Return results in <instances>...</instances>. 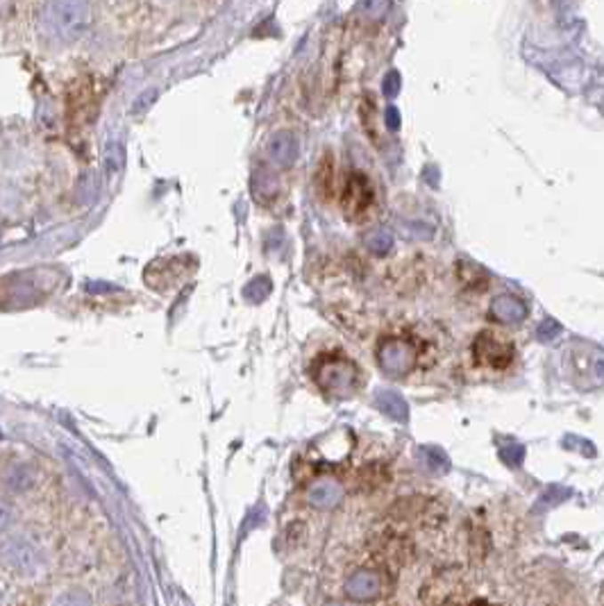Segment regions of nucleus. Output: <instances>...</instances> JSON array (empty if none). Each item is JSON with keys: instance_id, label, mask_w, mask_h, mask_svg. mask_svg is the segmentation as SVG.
Masks as SVG:
<instances>
[{"instance_id": "obj_1", "label": "nucleus", "mask_w": 604, "mask_h": 606, "mask_svg": "<svg viewBox=\"0 0 604 606\" xmlns=\"http://www.w3.org/2000/svg\"><path fill=\"white\" fill-rule=\"evenodd\" d=\"M86 0H46L41 10V32L55 44H71L89 26Z\"/></svg>"}, {"instance_id": "obj_2", "label": "nucleus", "mask_w": 604, "mask_h": 606, "mask_svg": "<svg viewBox=\"0 0 604 606\" xmlns=\"http://www.w3.org/2000/svg\"><path fill=\"white\" fill-rule=\"evenodd\" d=\"M316 386L330 398H352L361 386V373L355 361L341 354H326L311 366Z\"/></svg>"}, {"instance_id": "obj_13", "label": "nucleus", "mask_w": 604, "mask_h": 606, "mask_svg": "<svg viewBox=\"0 0 604 606\" xmlns=\"http://www.w3.org/2000/svg\"><path fill=\"white\" fill-rule=\"evenodd\" d=\"M384 92L389 93V96H396V93L400 92V76H398L396 71L384 80Z\"/></svg>"}, {"instance_id": "obj_15", "label": "nucleus", "mask_w": 604, "mask_h": 606, "mask_svg": "<svg viewBox=\"0 0 604 606\" xmlns=\"http://www.w3.org/2000/svg\"><path fill=\"white\" fill-rule=\"evenodd\" d=\"M468 606H487L484 602H475V604H468Z\"/></svg>"}, {"instance_id": "obj_10", "label": "nucleus", "mask_w": 604, "mask_h": 606, "mask_svg": "<svg viewBox=\"0 0 604 606\" xmlns=\"http://www.w3.org/2000/svg\"><path fill=\"white\" fill-rule=\"evenodd\" d=\"M366 248L371 250L373 255H386L393 248V237L384 230H375L366 237Z\"/></svg>"}, {"instance_id": "obj_8", "label": "nucleus", "mask_w": 604, "mask_h": 606, "mask_svg": "<svg viewBox=\"0 0 604 606\" xmlns=\"http://www.w3.org/2000/svg\"><path fill=\"white\" fill-rule=\"evenodd\" d=\"M371 202H373L371 184H368V180H366L361 173H355V175L348 180V187H345L343 209L350 214L352 218H359L361 214H366V209H368Z\"/></svg>"}, {"instance_id": "obj_4", "label": "nucleus", "mask_w": 604, "mask_h": 606, "mask_svg": "<svg viewBox=\"0 0 604 606\" xmlns=\"http://www.w3.org/2000/svg\"><path fill=\"white\" fill-rule=\"evenodd\" d=\"M377 364L389 377H407L418 366L416 343L405 336H386L377 345Z\"/></svg>"}, {"instance_id": "obj_9", "label": "nucleus", "mask_w": 604, "mask_h": 606, "mask_svg": "<svg viewBox=\"0 0 604 606\" xmlns=\"http://www.w3.org/2000/svg\"><path fill=\"white\" fill-rule=\"evenodd\" d=\"M266 152H269V159L275 166L279 168L294 166L300 152L298 139H295V134H291V132H278V134L270 137Z\"/></svg>"}, {"instance_id": "obj_5", "label": "nucleus", "mask_w": 604, "mask_h": 606, "mask_svg": "<svg viewBox=\"0 0 604 606\" xmlns=\"http://www.w3.org/2000/svg\"><path fill=\"white\" fill-rule=\"evenodd\" d=\"M472 354H475L479 366L503 370L513 361V343L498 336L495 332H482L478 334V339L472 343Z\"/></svg>"}, {"instance_id": "obj_6", "label": "nucleus", "mask_w": 604, "mask_h": 606, "mask_svg": "<svg viewBox=\"0 0 604 606\" xmlns=\"http://www.w3.org/2000/svg\"><path fill=\"white\" fill-rule=\"evenodd\" d=\"M3 559L10 570L19 575H35L39 568V552L28 536H12L3 547Z\"/></svg>"}, {"instance_id": "obj_7", "label": "nucleus", "mask_w": 604, "mask_h": 606, "mask_svg": "<svg viewBox=\"0 0 604 606\" xmlns=\"http://www.w3.org/2000/svg\"><path fill=\"white\" fill-rule=\"evenodd\" d=\"M345 489L336 477H316L305 490V502L316 511H330L343 500Z\"/></svg>"}, {"instance_id": "obj_14", "label": "nucleus", "mask_w": 604, "mask_h": 606, "mask_svg": "<svg viewBox=\"0 0 604 606\" xmlns=\"http://www.w3.org/2000/svg\"><path fill=\"white\" fill-rule=\"evenodd\" d=\"M386 121H389V127H391V130H398V125H400V123H398L396 107H389V111H386Z\"/></svg>"}, {"instance_id": "obj_11", "label": "nucleus", "mask_w": 604, "mask_h": 606, "mask_svg": "<svg viewBox=\"0 0 604 606\" xmlns=\"http://www.w3.org/2000/svg\"><path fill=\"white\" fill-rule=\"evenodd\" d=\"M52 606H93V604L92 597L86 595L85 591H80V588H76V591L61 593V595L52 602Z\"/></svg>"}, {"instance_id": "obj_3", "label": "nucleus", "mask_w": 604, "mask_h": 606, "mask_svg": "<svg viewBox=\"0 0 604 606\" xmlns=\"http://www.w3.org/2000/svg\"><path fill=\"white\" fill-rule=\"evenodd\" d=\"M393 591V579L380 568H359L343 581V595L357 604L384 600Z\"/></svg>"}, {"instance_id": "obj_12", "label": "nucleus", "mask_w": 604, "mask_h": 606, "mask_svg": "<svg viewBox=\"0 0 604 606\" xmlns=\"http://www.w3.org/2000/svg\"><path fill=\"white\" fill-rule=\"evenodd\" d=\"M389 3H391V0H359V10L364 16L377 20L386 14V10H389Z\"/></svg>"}]
</instances>
